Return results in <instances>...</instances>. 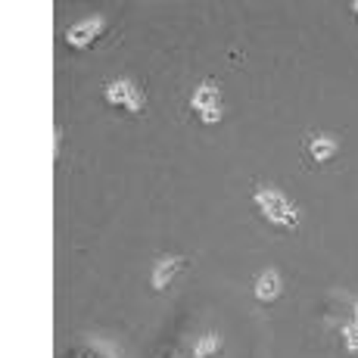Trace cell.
I'll return each mask as SVG.
<instances>
[{
    "label": "cell",
    "instance_id": "10",
    "mask_svg": "<svg viewBox=\"0 0 358 358\" xmlns=\"http://www.w3.org/2000/svg\"><path fill=\"white\" fill-rule=\"evenodd\" d=\"M340 336H343V349H346L349 355H358V324H355V321L343 324Z\"/></svg>",
    "mask_w": 358,
    "mask_h": 358
},
{
    "label": "cell",
    "instance_id": "7",
    "mask_svg": "<svg viewBox=\"0 0 358 358\" xmlns=\"http://www.w3.org/2000/svg\"><path fill=\"white\" fill-rule=\"evenodd\" d=\"M252 293H256V299L265 302V306L278 302L280 296H284V278H280L278 268H265V271H259L256 280H252Z\"/></svg>",
    "mask_w": 358,
    "mask_h": 358
},
{
    "label": "cell",
    "instance_id": "8",
    "mask_svg": "<svg viewBox=\"0 0 358 358\" xmlns=\"http://www.w3.org/2000/svg\"><path fill=\"white\" fill-rule=\"evenodd\" d=\"M75 358H122V349H119V343H113V340H103V336H87L81 355H75Z\"/></svg>",
    "mask_w": 358,
    "mask_h": 358
},
{
    "label": "cell",
    "instance_id": "9",
    "mask_svg": "<svg viewBox=\"0 0 358 358\" xmlns=\"http://www.w3.org/2000/svg\"><path fill=\"white\" fill-rule=\"evenodd\" d=\"M224 346V336L218 330H209V334H199L194 340V358H215Z\"/></svg>",
    "mask_w": 358,
    "mask_h": 358
},
{
    "label": "cell",
    "instance_id": "6",
    "mask_svg": "<svg viewBox=\"0 0 358 358\" xmlns=\"http://www.w3.org/2000/svg\"><path fill=\"white\" fill-rule=\"evenodd\" d=\"M336 153H340V141H336V134H327V131H315L312 137L306 141V156L312 165H327L336 159Z\"/></svg>",
    "mask_w": 358,
    "mask_h": 358
},
{
    "label": "cell",
    "instance_id": "11",
    "mask_svg": "<svg viewBox=\"0 0 358 358\" xmlns=\"http://www.w3.org/2000/svg\"><path fill=\"white\" fill-rule=\"evenodd\" d=\"M53 134H57V147H53V156H59V143H63V128H53Z\"/></svg>",
    "mask_w": 358,
    "mask_h": 358
},
{
    "label": "cell",
    "instance_id": "1",
    "mask_svg": "<svg viewBox=\"0 0 358 358\" xmlns=\"http://www.w3.org/2000/svg\"><path fill=\"white\" fill-rule=\"evenodd\" d=\"M252 203H256L259 215L265 218L271 228L299 231L302 209L280 187H274V184H265V181H256V187H252Z\"/></svg>",
    "mask_w": 358,
    "mask_h": 358
},
{
    "label": "cell",
    "instance_id": "4",
    "mask_svg": "<svg viewBox=\"0 0 358 358\" xmlns=\"http://www.w3.org/2000/svg\"><path fill=\"white\" fill-rule=\"evenodd\" d=\"M103 31H106V19H103L100 13H94V16H85V19H78L75 25H69L66 29V44L72 47V50H87V47H91Z\"/></svg>",
    "mask_w": 358,
    "mask_h": 358
},
{
    "label": "cell",
    "instance_id": "12",
    "mask_svg": "<svg viewBox=\"0 0 358 358\" xmlns=\"http://www.w3.org/2000/svg\"><path fill=\"white\" fill-rule=\"evenodd\" d=\"M352 16L358 19V0H352Z\"/></svg>",
    "mask_w": 358,
    "mask_h": 358
},
{
    "label": "cell",
    "instance_id": "2",
    "mask_svg": "<svg viewBox=\"0 0 358 358\" xmlns=\"http://www.w3.org/2000/svg\"><path fill=\"white\" fill-rule=\"evenodd\" d=\"M190 113L209 128L222 125L224 106H222V87H218V81H212V78L199 81L194 87V94H190Z\"/></svg>",
    "mask_w": 358,
    "mask_h": 358
},
{
    "label": "cell",
    "instance_id": "5",
    "mask_svg": "<svg viewBox=\"0 0 358 358\" xmlns=\"http://www.w3.org/2000/svg\"><path fill=\"white\" fill-rule=\"evenodd\" d=\"M187 265H190L187 256H175V252H169V256H159V259H156V265H153V278H150V287H153L156 293L169 290L171 280H175Z\"/></svg>",
    "mask_w": 358,
    "mask_h": 358
},
{
    "label": "cell",
    "instance_id": "13",
    "mask_svg": "<svg viewBox=\"0 0 358 358\" xmlns=\"http://www.w3.org/2000/svg\"><path fill=\"white\" fill-rule=\"evenodd\" d=\"M355 324H358V299H355Z\"/></svg>",
    "mask_w": 358,
    "mask_h": 358
},
{
    "label": "cell",
    "instance_id": "3",
    "mask_svg": "<svg viewBox=\"0 0 358 358\" xmlns=\"http://www.w3.org/2000/svg\"><path fill=\"white\" fill-rule=\"evenodd\" d=\"M103 100L109 103V106H119L125 109L131 115H141L143 109H147V97H143L141 85H137L134 78H109L106 85H103Z\"/></svg>",
    "mask_w": 358,
    "mask_h": 358
}]
</instances>
